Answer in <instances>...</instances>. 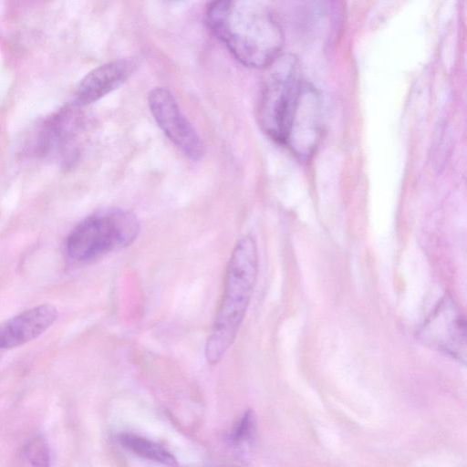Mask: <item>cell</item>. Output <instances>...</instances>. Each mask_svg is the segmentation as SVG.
Segmentation results:
<instances>
[{
  "label": "cell",
  "instance_id": "cell-1",
  "mask_svg": "<svg viewBox=\"0 0 467 467\" xmlns=\"http://www.w3.org/2000/svg\"><path fill=\"white\" fill-rule=\"evenodd\" d=\"M204 16L210 31L244 66L265 68L281 55L283 31L265 4L214 1L207 5Z\"/></svg>",
  "mask_w": 467,
  "mask_h": 467
},
{
  "label": "cell",
  "instance_id": "cell-2",
  "mask_svg": "<svg viewBox=\"0 0 467 467\" xmlns=\"http://www.w3.org/2000/svg\"><path fill=\"white\" fill-rule=\"evenodd\" d=\"M257 271L256 243L252 236H244L230 257L222 299L205 344L204 355L209 364L216 365L234 342L252 297Z\"/></svg>",
  "mask_w": 467,
  "mask_h": 467
},
{
  "label": "cell",
  "instance_id": "cell-3",
  "mask_svg": "<svg viewBox=\"0 0 467 467\" xmlns=\"http://www.w3.org/2000/svg\"><path fill=\"white\" fill-rule=\"evenodd\" d=\"M258 102V121L271 139L286 143L304 82L298 60L281 54L265 68Z\"/></svg>",
  "mask_w": 467,
  "mask_h": 467
},
{
  "label": "cell",
  "instance_id": "cell-4",
  "mask_svg": "<svg viewBox=\"0 0 467 467\" xmlns=\"http://www.w3.org/2000/svg\"><path fill=\"white\" fill-rule=\"evenodd\" d=\"M140 233V223L130 212L104 209L80 222L66 242L67 257L77 263L94 260L131 244Z\"/></svg>",
  "mask_w": 467,
  "mask_h": 467
},
{
  "label": "cell",
  "instance_id": "cell-5",
  "mask_svg": "<svg viewBox=\"0 0 467 467\" xmlns=\"http://www.w3.org/2000/svg\"><path fill=\"white\" fill-rule=\"evenodd\" d=\"M148 102L155 121L169 140L189 159H202L204 146L172 94L166 88H156L150 92Z\"/></svg>",
  "mask_w": 467,
  "mask_h": 467
},
{
  "label": "cell",
  "instance_id": "cell-6",
  "mask_svg": "<svg viewBox=\"0 0 467 467\" xmlns=\"http://www.w3.org/2000/svg\"><path fill=\"white\" fill-rule=\"evenodd\" d=\"M420 337L429 346L459 361L466 358V329L458 307L443 299L422 326Z\"/></svg>",
  "mask_w": 467,
  "mask_h": 467
},
{
  "label": "cell",
  "instance_id": "cell-7",
  "mask_svg": "<svg viewBox=\"0 0 467 467\" xmlns=\"http://www.w3.org/2000/svg\"><path fill=\"white\" fill-rule=\"evenodd\" d=\"M319 109L317 92L304 83L285 143L300 158L311 155L318 142L321 125Z\"/></svg>",
  "mask_w": 467,
  "mask_h": 467
},
{
  "label": "cell",
  "instance_id": "cell-8",
  "mask_svg": "<svg viewBox=\"0 0 467 467\" xmlns=\"http://www.w3.org/2000/svg\"><path fill=\"white\" fill-rule=\"evenodd\" d=\"M57 310L40 304L0 323V349L18 347L43 334L55 322Z\"/></svg>",
  "mask_w": 467,
  "mask_h": 467
},
{
  "label": "cell",
  "instance_id": "cell-9",
  "mask_svg": "<svg viewBox=\"0 0 467 467\" xmlns=\"http://www.w3.org/2000/svg\"><path fill=\"white\" fill-rule=\"evenodd\" d=\"M133 58H119L88 72L78 84L75 99L79 106L93 103L123 84L136 70Z\"/></svg>",
  "mask_w": 467,
  "mask_h": 467
},
{
  "label": "cell",
  "instance_id": "cell-10",
  "mask_svg": "<svg viewBox=\"0 0 467 467\" xmlns=\"http://www.w3.org/2000/svg\"><path fill=\"white\" fill-rule=\"evenodd\" d=\"M82 126V117L77 110L62 109L42 123L35 137L36 143L34 147L41 154L64 149L77 141Z\"/></svg>",
  "mask_w": 467,
  "mask_h": 467
},
{
  "label": "cell",
  "instance_id": "cell-11",
  "mask_svg": "<svg viewBox=\"0 0 467 467\" xmlns=\"http://www.w3.org/2000/svg\"><path fill=\"white\" fill-rule=\"evenodd\" d=\"M119 441L123 448L141 458L171 467L177 465L173 454L150 440L124 432L119 435Z\"/></svg>",
  "mask_w": 467,
  "mask_h": 467
},
{
  "label": "cell",
  "instance_id": "cell-12",
  "mask_svg": "<svg viewBox=\"0 0 467 467\" xmlns=\"http://www.w3.org/2000/svg\"><path fill=\"white\" fill-rule=\"evenodd\" d=\"M26 455L33 467H50V450L41 435L30 439L26 446Z\"/></svg>",
  "mask_w": 467,
  "mask_h": 467
},
{
  "label": "cell",
  "instance_id": "cell-13",
  "mask_svg": "<svg viewBox=\"0 0 467 467\" xmlns=\"http://www.w3.org/2000/svg\"><path fill=\"white\" fill-rule=\"evenodd\" d=\"M255 415L252 410H247L237 420L230 432V440L241 443L252 439L255 431Z\"/></svg>",
  "mask_w": 467,
  "mask_h": 467
}]
</instances>
